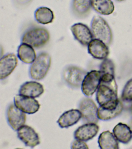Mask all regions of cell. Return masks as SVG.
I'll use <instances>...</instances> for the list:
<instances>
[{"label":"cell","mask_w":132,"mask_h":149,"mask_svg":"<svg viewBox=\"0 0 132 149\" xmlns=\"http://www.w3.org/2000/svg\"><path fill=\"white\" fill-rule=\"evenodd\" d=\"M14 103L20 110L28 114L35 113L40 107L39 102L34 98L19 94L14 98Z\"/></svg>","instance_id":"11"},{"label":"cell","mask_w":132,"mask_h":149,"mask_svg":"<svg viewBox=\"0 0 132 149\" xmlns=\"http://www.w3.org/2000/svg\"><path fill=\"white\" fill-rule=\"evenodd\" d=\"M131 113L132 114V105L131 106Z\"/></svg>","instance_id":"29"},{"label":"cell","mask_w":132,"mask_h":149,"mask_svg":"<svg viewBox=\"0 0 132 149\" xmlns=\"http://www.w3.org/2000/svg\"><path fill=\"white\" fill-rule=\"evenodd\" d=\"M115 65L111 59L106 58L104 59L100 66V71L103 74H109L115 75Z\"/></svg>","instance_id":"24"},{"label":"cell","mask_w":132,"mask_h":149,"mask_svg":"<svg viewBox=\"0 0 132 149\" xmlns=\"http://www.w3.org/2000/svg\"><path fill=\"white\" fill-rule=\"evenodd\" d=\"M70 30L75 40L82 45L87 46L94 39L92 31L86 24L75 23L70 27Z\"/></svg>","instance_id":"12"},{"label":"cell","mask_w":132,"mask_h":149,"mask_svg":"<svg viewBox=\"0 0 132 149\" xmlns=\"http://www.w3.org/2000/svg\"><path fill=\"white\" fill-rule=\"evenodd\" d=\"M17 137L26 146L34 148L40 144V137L32 127L24 125L17 131Z\"/></svg>","instance_id":"10"},{"label":"cell","mask_w":132,"mask_h":149,"mask_svg":"<svg viewBox=\"0 0 132 149\" xmlns=\"http://www.w3.org/2000/svg\"><path fill=\"white\" fill-rule=\"evenodd\" d=\"M100 106L98 108V116L99 119L102 120L114 118L121 113L123 109L122 102L118 98Z\"/></svg>","instance_id":"6"},{"label":"cell","mask_w":132,"mask_h":149,"mask_svg":"<svg viewBox=\"0 0 132 149\" xmlns=\"http://www.w3.org/2000/svg\"><path fill=\"white\" fill-rule=\"evenodd\" d=\"M129 126L132 130V120L130 121V122Z\"/></svg>","instance_id":"27"},{"label":"cell","mask_w":132,"mask_h":149,"mask_svg":"<svg viewBox=\"0 0 132 149\" xmlns=\"http://www.w3.org/2000/svg\"><path fill=\"white\" fill-rule=\"evenodd\" d=\"M71 149H88L87 144L83 141L75 139L71 144Z\"/></svg>","instance_id":"26"},{"label":"cell","mask_w":132,"mask_h":149,"mask_svg":"<svg viewBox=\"0 0 132 149\" xmlns=\"http://www.w3.org/2000/svg\"><path fill=\"white\" fill-rule=\"evenodd\" d=\"M116 1H118V2H122V1H124V0H116Z\"/></svg>","instance_id":"28"},{"label":"cell","mask_w":132,"mask_h":149,"mask_svg":"<svg viewBox=\"0 0 132 149\" xmlns=\"http://www.w3.org/2000/svg\"><path fill=\"white\" fill-rule=\"evenodd\" d=\"M18 63L17 56L13 53H8L1 58L0 60V79H6L12 73Z\"/></svg>","instance_id":"13"},{"label":"cell","mask_w":132,"mask_h":149,"mask_svg":"<svg viewBox=\"0 0 132 149\" xmlns=\"http://www.w3.org/2000/svg\"><path fill=\"white\" fill-rule=\"evenodd\" d=\"M44 92V86L36 81H26L21 86L19 94L33 98L39 97Z\"/></svg>","instance_id":"16"},{"label":"cell","mask_w":132,"mask_h":149,"mask_svg":"<svg viewBox=\"0 0 132 149\" xmlns=\"http://www.w3.org/2000/svg\"><path fill=\"white\" fill-rule=\"evenodd\" d=\"M97 123H86L79 127L74 134L75 139L88 141L97 135L99 131Z\"/></svg>","instance_id":"14"},{"label":"cell","mask_w":132,"mask_h":149,"mask_svg":"<svg viewBox=\"0 0 132 149\" xmlns=\"http://www.w3.org/2000/svg\"><path fill=\"white\" fill-rule=\"evenodd\" d=\"M79 110L82 113L84 123H97L98 121V110L96 104L89 98H84L78 103Z\"/></svg>","instance_id":"7"},{"label":"cell","mask_w":132,"mask_h":149,"mask_svg":"<svg viewBox=\"0 0 132 149\" xmlns=\"http://www.w3.org/2000/svg\"><path fill=\"white\" fill-rule=\"evenodd\" d=\"M113 134L119 141L124 144L129 143L132 139V130L130 127L124 123L117 124L113 128Z\"/></svg>","instance_id":"20"},{"label":"cell","mask_w":132,"mask_h":149,"mask_svg":"<svg viewBox=\"0 0 132 149\" xmlns=\"http://www.w3.org/2000/svg\"><path fill=\"white\" fill-rule=\"evenodd\" d=\"M82 117V113L79 109H70L64 113L57 122L60 128H68L77 123Z\"/></svg>","instance_id":"18"},{"label":"cell","mask_w":132,"mask_h":149,"mask_svg":"<svg viewBox=\"0 0 132 149\" xmlns=\"http://www.w3.org/2000/svg\"><path fill=\"white\" fill-rule=\"evenodd\" d=\"M35 18L38 23L43 24L52 23L54 21V13L49 8L45 7L38 8L35 12Z\"/></svg>","instance_id":"23"},{"label":"cell","mask_w":132,"mask_h":149,"mask_svg":"<svg viewBox=\"0 0 132 149\" xmlns=\"http://www.w3.org/2000/svg\"><path fill=\"white\" fill-rule=\"evenodd\" d=\"M118 140L113 134L109 131L104 132L100 135L98 143L102 149H118Z\"/></svg>","instance_id":"21"},{"label":"cell","mask_w":132,"mask_h":149,"mask_svg":"<svg viewBox=\"0 0 132 149\" xmlns=\"http://www.w3.org/2000/svg\"><path fill=\"white\" fill-rule=\"evenodd\" d=\"M93 9L101 15H109L114 11L115 7L111 0H92Z\"/></svg>","instance_id":"22"},{"label":"cell","mask_w":132,"mask_h":149,"mask_svg":"<svg viewBox=\"0 0 132 149\" xmlns=\"http://www.w3.org/2000/svg\"><path fill=\"white\" fill-rule=\"evenodd\" d=\"M6 116L8 124L14 131H17L26 123V113L19 109L14 103H10L8 105Z\"/></svg>","instance_id":"8"},{"label":"cell","mask_w":132,"mask_h":149,"mask_svg":"<svg viewBox=\"0 0 132 149\" xmlns=\"http://www.w3.org/2000/svg\"><path fill=\"white\" fill-rule=\"evenodd\" d=\"M121 98L124 102L132 101V79L128 80L125 85L122 93Z\"/></svg>","instance_id":"25"},{"label":"cell","mask_w":132,"mask_h":149,"mask_svg":"<svg viewBox=\"0 0 132 149\" xmlns=\"http://www.w3.org/2000/svg\"><path fill=\"white\" fill-rule=\"evenodd\" d=\"M92 0H72L71 10L75 17L79 19L87 17L91 12Z\"/></svg>","instance_id":"17"},{"label":"cell","mask_w":132,"mask_h":149,"mask_svg":"<svg viewBox=\"0 0 132 149\" xmlns=\"http://www.w3.org/2000/svg\"><path fill=\"white\" fill-rule=\"evenodd\" d=\"M17 52L18 58L25 63L32 64L36 59L37 55L34 48L25 43H21Z\"/></svg>","instance_id":"19"},{"label":"cell","mask_w":132,"mask_h":149,"mask_svg":"<svg viewBox=\"0 0 132 149\" xmlns=\"http://www.w3.org/2000/svg\"><path fill=\"white\" fill-rule=\"evenodd\" d=\"M102 74L100 71L92 70L88 73L82 83V90L85 96H92L98 89Z\"/></svg>","instance_id":"9"},{"label":"cell","mask_w":132,"mask_h":149,"mask_svg":"<svg viewBox=\"0 0 132 149\" xmlns=\"http://www.w3.org/2000/svg\"><path fill=\"white\" fill-rule=\"evenodd\" d=\"M96 98L100 105L117 98V86L114 75L109 74L102 75Z\"/></svg>","instance_id":"1"},{"label":"cell","mask_w":132,"mask_h":149,"mask_svg":"<svg viewBox=\"0 0 132 149\" xmlns=\"http://www.w3.org/2000/svg\"><path fill=\"white\" fill-rule=\"evenodd\" d=\"M49 31L44 27L34 25L26 29L23 34L21 42L31 45L34 48L43 47L49 42Z\"/></svg>","instance_id":"2"},{"label":"cell","mask_w":132,"mask_h":149,"mask_svg":"<svg viewBox=\"0 0 132 149\" xmlns=\"http://www.w3.org/2000/svg\"><path fill=\"white\" fill-rule=\"evenodd\" d=\"M85 70L75 65L66 66L62 72V78L66 84L73 89H79L87 74Z\"/></svg>","instance_id":"4"},{"label":"cell","mask_w":132,"mask_h":149,"mask_svg":"<svg viewBox=\"0 0 132 149\" xmlns=\"http://www.w3.org/2000/svg\"><path fill=\"white\" fill-rule=\"evenodd\" d=\"M88 52L94 58L104 60L107 58L109 54L108 46L105 43L95 38L88 46Z\"/></svg>","instance_id":"15"},{"label":"cell","mask_w":132,"mask_h":149,"mask_svg":"<svg viewBox=\"0 0 132 149\" xmlns=\"http://www.w3.org/2000/svg\"><path fill=\"white\" fill-rule=\"evenodd\" d=\"M51 64V57L49 54L45 51L40 52L29 68L30 78L35 80H43L47 75Z\"/></svg>","instance_id":"3"},{"label":"cell","mask_w":132,"mask_h":149,"mask_svg":"<svg viewBox=\"0 0 132 149\" xmlns=\"http://www.w3.org/2000/svg\"><path fill=\"white\" fill-rule=\"evenodd\" d=\"M91 30L94 37L105 43L108 46L112 44L113 34L107 22L100 16H94L91 23Z\"/></svg>","instance_id":"5"}]
</instances>
